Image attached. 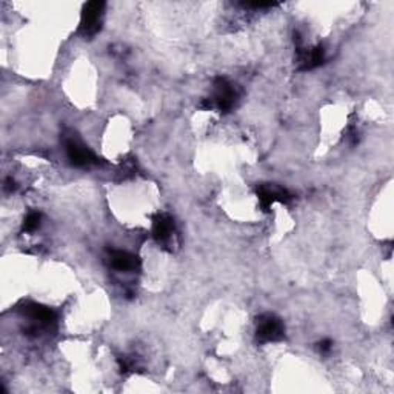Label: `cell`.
I'll return each mask as SVG.
<instances>
[{
  "label": "cell",
  "instance_id": "1",
  "mask_svg": "<svg viewBox=\"0 0 394 394\" xmlns=\"http://www.w3.org/2000/svg\"><path fill=\"white\" fill-rule=\"evenodd\" d=\"M239 99V91L236 85H233L228 79L217 77L214 80L213 96L202 102V108L217 109L221 113H228L235 108Z\"/></svg>",
  "mask_w": 394,
  "mask_h": 394
},
{
  "label": "cell",
  "instance_id": "2",
  "mask_svg": "<svg viewBox=\"0 0 394 394\" xmlns=\"http://www.w3.org/2000/svg\"><path fill=\"white\" fill-rule=\"evenodd\" d=\"M105 2H88L84 5L82 17H80L79 34L85 39H90L96 36L102 28V20H104Z\"/></svg>",
  "mask_w": 394,
  "mask_h": 394
},
{
  "label": "cell",
  "instance_id": "3",
  "mask_svg": "<svg viewBox=\"0 0 394 394\" xmlns=\"http://www.w3.org/2000/svg\"><path fill=\"white\" fill-rule=\"evenodd\" d=\"M256 339L260 344H268V342H279L285 336V326L282 320L271 313H265L258 317L256 322Z\"/></svg>",
  "mask_w": 394,
  "mask_h": 394
},
{
  "label": "cell",
  "instance_id": "4",
  "mask_svg": "<svg viewBox=\"0 0 394 394\" xmlns=\"http://www.w3.org/2000/svg\"><path fill=\"white\" fill-rule=\"evenodd\" d=\"M65 150H67V157L70 162L74 166H91L99 164V157L94 152L85 147L82 142H79L77 139L70 137L65 142Z\"/></svg>",
  "mask_w": 394,
  "mask_h": 394
},
{
  "label": "cell",
  "instance_id": "5",
  "mask_svg": "<svg viewBox=\"0 0 394 394\" xmlns=\"http://www.w3.org/2000/svg\"><path fill=\"white\" fill-rule=\"evenodd\" d=\"M24 315L30 317L33 320V325L28 328L26 333L28 331H31V333H38L39 331V328L42 326H51V325H54L56 324V313L48 308V306H43V305H39V304H26L24 306Z\"/></svg>",
  "mask_w": 394,
  "mask_h": 394
},
{
  "label": "cell",
  "instance_id": "6",
  "mask_svg": "<svg viewBox=\"0 0 394 394\" xmlns=\"http://www.w3.org/2000/svg\"><path fill=\"white\" fill-rule=\"evenodd\" d=\"M296 62L301 71H310L320 67L325 62V48L322 45L305 48L297 47L296 48Z\"/></svg>",
  "mask_w": 394,
  "mask_h": 394
},
{
  "label": "cell",
  "instance_id": "7",
  "mask_svg": "<svg viewBox=\"0 0 394 394\" xmlns=\"http://www.w3.org/2000/svg\"><path fill=\"white\" fill-rule=\"evenodd\" d=\"M258 197L260 200V205L265 211H268V208L273 205L274 202H282V203H288L293 196L290 194L288 189L277 187V185H271V184H264L258 187Z\"/></svg>",
  "mask_w": 394,
  "mask_h": 394
},
{
  "label": "cell",
  "instance_id": "8",
  "mask_svg": "<svg viewBox=\"0 0 394 394\" xmlns=\"http://www.w3.org/2000/svg\"><path fill=\"white\" fill-rule=\"evenodd\" d=\"M176 233V223L170 214H157L152 219V236L159 244H168Z\"/></svg>",
  "mask_w": 394,
  "mask_h": 394
},
{
  "label": "cell",
  "instance_id": "9",
  "mask_svg": "<svg viewBox=\"0 0 394 394\" xmlns=\"http://www.w3.org/2000/svg\"><path fill=\"white\" fill-rule=\"evenodd\" d=\"M109 264L114 269L119 271H134L139 268V259L128 251H120V250H111L109 251Z\"/></svg>",
  "mask_w": 394,
  "mask_h": 394
},
{
  "label": "cell",
  "instance_id": "10",
  "mask_svg": "<svg viewBox=\"0 0 394 394\" xmlns=\"http://www.w3.org/2000/svg\"><path fill=\"white\" fill-rule=\"evenodd\" d=\"M40 222H42V214L39 211H31V213H28L24 221V231L26 233L36 231L40 227Z\"/></svg>",
  "mask_w": 394,
  "mask_h": 394
},
{
  "label": "cell",
  "instance_id": "11",
  "mask_svg": "<svg viewBox=\"0 0 394 394\" xmlns=\"http://www.w3.org/2000/svg\"><path fill=\"white\" fill-rule=\"evenodd\" d=\"M331 348H333V342L330 339H324V340H320L319 344H317V349L320 353H330L331 352Z\"/></svg>",
  "mask_w": 394,
  "mask_h": 394
},
{
  "label": "cell",
  "instance_id": "12",
  "mask_svg": "<svg viewBox=\"0 0 394 394\" xmlns=\"http://www.w3.org/2000/svg\"><path fill=\"white\" fill-rule=\"evenodd\" d=\"M347 139L349 141V143H357L359 142V133H357V129L354 127H349L347 131Z\"/></svg>",
  "mask_w": 394,
  "mask_h": 394
},
{
  "label": "cell",
  "instance_id": "13",
  "mask_svg": "<svg viewBox=\"0 0 394 394\" xmlns=\"http://www.w3.org/2000/svg\"><path fill=\"white\" fill-rule=\"evenodd\" d=\"M5 184H6L5 185L6 189H14V188H16V184H14V180H11V179H6Z\"/></svg>",
  "mask_w": 394,
  "mask_h": 394
}]
</instances>
